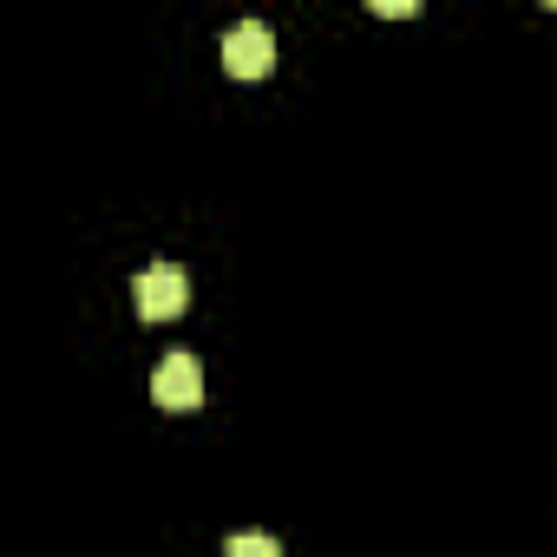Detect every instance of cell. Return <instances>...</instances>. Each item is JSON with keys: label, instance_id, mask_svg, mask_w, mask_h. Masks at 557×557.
Returning <instances> with one entry per match:
<instances>
[{"label": "cell", "instance_id": "obj_2", "mask_svg": "<svg viewBox=\"0 0 557 557\" xmlns=\"http://www.w3.org/2000/svg\"><path fill=\"white\" fill-rule=\"evenodd\" d=\"M151 400L171 407V413H190V407L203 400V368H197L190 348H171V355L158 361V374H151Z\"/></svg>", "mask_w": 557, "mask_h": 557}, {"label": "cell", "instance_id": "obj_1", "mask_svg": "<svg viewBox=\"0 0 557 557\" xmlns=\"http://www.w3.org/2000/svg\"><path fill=\"white\" fill-rule=\"evenodd\" d=\"M132 296H138V322H177L184 302H190V283H184L177 262H158L132 283Z\"/></svg>", "mask_w": 557, "mask_h": 557}, {"label": "cell", "instance_id": "obj_5", "mask_svg": "<svg viewBox=\"0 0 557 557\" xmlns=\"http://www.w3.org/2000/svg\"><path fill=\"white\" fill-rule=\"evenodd\" d=\"M374 14H381V21H407V14H420V8H413V0H374Z\"/></svg>", "mask_w": 557, "mask_h": 557}, {"label": "cell", "instance_id": "obj_4", "mask_svg": "<svg viewBox=\"0 0 557 557\" xmlns=\"http://www.w3.org/2000/svg\"><path fill=\"white\" fill-rule=\"evenodd\" d=\"M223 557H283V544H275L269 531H243V537H230Z\"/></svg>", "mask_w": 557, "mask_h": 557}, {"label": "cell", "instance_id": "obj_3", "mask_svg": "<svg viewBox=\"0 0 557 557\" xmlns=\"http://www.w3.org/2000/svg\"><path fill=\"white\" fill-rule=\"evenodd\" d=\"M223 66H230L236 79H269V73H275V34H269L262 21L230 27V34H223Z\"/></svg>", "mask_w": 557, "mask_h": 557}]
</instances>
